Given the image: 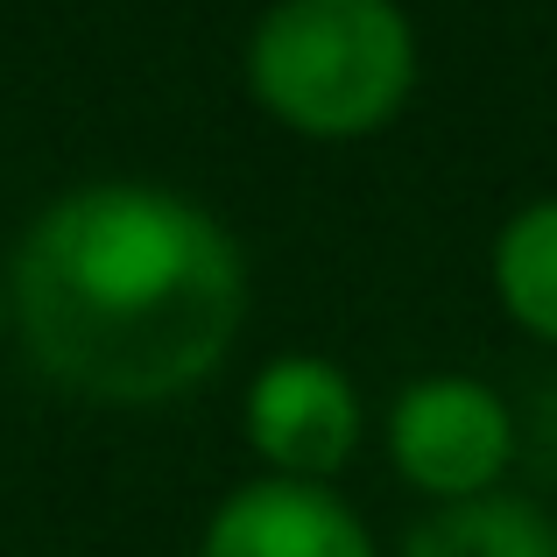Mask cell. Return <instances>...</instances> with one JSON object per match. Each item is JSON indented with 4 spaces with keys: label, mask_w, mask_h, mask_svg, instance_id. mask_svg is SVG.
I'll list each match as a JSON object with an SVG mask.
<instances>
[{
    "label": "cell",
    "mask_w": 557,
    "mask_h": 557,
    "mask_svg": "<svg viewBox=\"0 0 557 557\" xmlns=\"http://www.w3.org/2000/svg\"><path fill=\"white\" fill-rule=\"evenodd\" d=\"M198 557H374V544L325 480L269 473L219 502Z\"/></svg>",
    "instance_id": "5b68a950"
},
{
    "label": "cell",
    "mask_w": 557,
    "mask_h": 557,
    "mask_svg": "<svg viewBox=\"0 0 557 557\" xmlns=\"http://www.w3.org/2000/svg\"><path fill=\"white\" fill-rule=\"evenodd\" d=\"M388 451L409 487L437 502H473L494 494L502 466L516 459V417L473 374H423L388 409Z\"/></svg>",
    "instance_id": "3957f363"
},
{
    "label": "cell",
    "mask_w": 557,
    "mask_h": 557,
    "mask_svg": "<svg viewBox=\"0 0 557 557\" xmlns=\"http://www.w3.org/2000/svg\"><path fill=\"white\" fill-rule=\"evenodd\" d=\"M247 261L205 205L163 184H78L14 247V325L57 388L170 403L226 360Z\"/></svg>",
    "instance_id": "6da1fadb"
},
{
    "label": "cell",
    "mask_w": 557,
    "mask_h": 557,
    "mask_svg": "<svg viewBox=\"0 0 557 557\" xmlns=\"http://www.w3.org/2000/svg\"><path fill=\"white\" fill-rule=\"evenodd\" d=\"M247 85L297 135L354 141L403 113L417 36L395 0H275L247 42Z\"/></svg>",
    "instance_id": "7a4b0ae2"
},
{
    "label": "cell",
    "mask_w": 557,
    "mask_h": 557,
    "mask_svg": "<svg viewBox=\"0 0 557 557\" xmlns=\"http://www.w3.org/2000/svg\"><path fill=\"white\" fill-rule=\"evenodd\" d=\"M530 445L544 451V466L557 459V381H550L544 395H536V409H530Z\"/></svg>",
    "instance_id": "ba28073f"
},
{
    "label": "cell",
    "mask_w": 557,
    "mask_h": 557,
    "mask_svg": "<svg viewBox=\"0 0 557 557\" xmlns=\"http://www.w3.org/2000/svg\"><path fill=\"white\" fill-rule=\"evenodd\" d=\"M247 437L283 480H325L360 445V395L332 360L283 354L247 388Z\"/></svg>",
    "instance_id": "277c9868"
},
{
    "label": "cell",
    "mask_w": 557,
    "mask_h": 557,
    "mask_svg": "<svg viewBox=\"0 0 557 557\" xmlns=\"http://www.w3.org/2000/svg\"><path fill=\"white\" fill-rule=\"evenodd\" d=\"M403 557H557V530L522 494H473V502H437L409 530Z\"/></svg>",
    "instance_id": "8992f818"
},
{
    "label": "cell",
    "mask_w": 557,
    "mask_h": 557,
    "mask_svg": "<svg viewBox=\"0 0 557 557\" xmlns=\"http://www.w3.org/2000/svg\"><path fill=\"white\" fill-rule=\"evenodd\" d=\"M494 289L522 332L557 346V198L522 205L494 240Z\"/></svg>",
    "instance_id": "52a82bcc"
}]
</instances>
